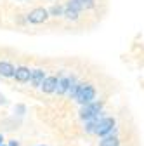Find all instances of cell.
Masks as SVG:
<instances>
[{"label":"cell","mask_w":144,"mask_h":146,"mask_svg":"<svg viewBox=\"0 0 144 146\" xmlns=\"http://www.w3.org/2000/svg\"><path fill=\"white\" fill-rule=\"evenodd\" d=\"M16 110H17V111H19V115H23V111H24V106H16Z\"/></svg>","instance_id":"e0dca14e"},{"label":"cell","mask_w":144,"mask_h":146,"mask_svg":"<svg viewBox=\"0 0 144 146\" xmlns=\"http://www.w3.org/2000/svg\"><path fill=\"white\" fill-rule=\"evenodd\" d=\"M5 103H7V101H5V98H4L2 94H0V104H5Z\"/></svg>","instance_id":"ac0fdd59"},{"label":"cell","mask_w":144,"mask_h":146,"mask_svg":"<svg viewBox=\"0 0 144 146\" xmlns=\"http://www.w3.org/2000/svg\"><path fill=\"white\" fill-rule=\"evenodd\" d=\"M80 4L83 5V9H92V7L96 5L94 0H80Z\"/></svg>","instance_id":"9a60e30c"},{"label":"cell","mask_w":144,"mask_h":146,"mask_svg":"<svg viewBox=\"0 0 144 146\" xmlns=\"http://www.w3.org/2000/svg\"><path fill=\"white\" fill-rule=\"evenodd\" d=\"M47 12H49V16H52V17H59V16H63L64 7H63V5H52L50 9H47Z\"/></svg>","instance_id":"4fadbf2b"},{"label":"cell","mask_w":144,"mask_h":146,"mask_svg":"<svg viewBox=\"0 0 144 146\" xmlns=\"http://www.w3.org/2000/svg\"><path fill=\"white\" fill-rule=\"evenodd\" d=\"M101 110H102V101H94L90 104H85L80 108V118L83 122H89V120H94V118H99L101 117Z\"/></svg>","instance_id":"7a4b0ae2"},{"label":"cell","mask_w":144,"mask_h":146,"mask_svg":"<svg viewBox=\"0 0 144 146\" xmlns=\"http://www.w3.org/2000/svg\"><path fill=\"white\" fill-rule=\"evenodd\" d=\"M45 80V71L37 68V70H31V77H30V82H31V87H42Z\"/></svg>","instance_id":"8992f818"},{"label":"cell","mask_w":144,"mask_h":146,"mask_svg":"<svg viewBox=\"0 0 144 146\" xmlns=\"http://www.w3.org/2000/svg\"><path fill=\"white\" fill-rule=\"evenodd\" d=\"M75 99H77V103L82 104V106L94 103V101H96V87H94L92 84H82V87H80V90L77 92Z\"/></svg>","instance_id":"3957f363"},{"label":"cell","mask_w":144,"mask_h":146,"mask_svg":"<svg viewBox=\"0 0 144 146\" xmlns=\"http://www.w3.org/2000/svg\"><path fill=\"white\" fill-rule=\"evenodd\" d=\"M56 85H57V78L56 77H45V80H44L40 89L45 94H52V92H56Z\"/></svg>","instance_id":"52a82bcc"},{"label":"cell","mask_w":144,"mask_h":146,"mask_svg":"<svg viewBox=\"0 0 144 146\" xmlns=\"http://www.w3.org/2000/svg\"><path fill=\"white\" fill-rule=\"evenodd\" d=\"M80 87H82V84H80V82H77V78L71 77V78H69V89H68V94H69L71 98H75V96H77V92L80 90Z\"/></svg>","instance_id":"30bf717a"},{"label":"cell","mask_w":144,"mask_h":146,"mask_svg":"<svg viewBox=\"0 0 144 146\" xmlns=\"http://www.w3.org/2000/svg\"><path fill=\"white\" fill-rule=\"evenodd\" d=\"M26 19H28V23H31V25H42V23H45V21L49 19V12H47V9H44V7H37V9H33V11L26 16Z\"/></svg>","instance_id":"277c9868"},{"label":"cell","mask_w":144,"mask_h":146,"mask_svg":"<svg viewBox=\"0 0 144 146\" xmlns=\"http://www.w3.org/2000/svg\"><path fill=\"white\" fill-rule=\"evenodd\" d=\"M14 64H11L9 61H0V77H5V78H12L14 77Z\"/></svg>","instance_id":"ba28073f"},{"label":"cell","mask_w":144,"mask_h":146,"mask_svg":"<svg viewBox=\"0 0 144 146\" xmlns=\"http://www.w3.org/2000/svg\"><path fill=\"white\" fill-rule=\"evenodd\" d=\"M78 14H80V12L69 9V7H64V12H63V16L66 17V19H69V21H77V19H78Z\"/></svg>","instance_id":"7c38bea8"},{"label":"cell","mask_w":144,"mask_h":146,"mask_svg":"<svg viewBox=\"0 0 144 146\" xmlns=\"http://www.w3.org/2000/svg\"><path fill=\"white\" fill-rule=\"evenodd\" d=\"M96 136L108 137V136H116V122L113 117H101L96 123Z\"/></svg>","instance_id":"6da1fadb"},{"label":"cell","mask_w":144,"mask_h":146,"mask_svg":"<svg viewBox=\"0 0 144 146\" xmlns=\"http://www.w3.org/2000/svg\"><path fill=\"white\" fill-rule=\"evenodd\" d=\"M66 7H69V9H73V11H77V12H80V11L83 9V5L80 4V0H69V2L66 4Z\"/></svg>","instance_id":"5bb4252c"},{"label":"cell","mask_w":144,"mask_h":146,"mask_svg":"<svg viewBox=\"0 0 144 146\" xmlns=\"http://www.w3.org/2000/svg\"><path fill=\"white\" fill-rule=\"evenodd\" d=\"M30 77H31V70L26 68V66H17L16 71H14V78L17 82H21V84L30 82Z\"/></svg>","instance_id":"5b68a950"},{"label":"cell","mask_w":144,"mask_h":146,"mask_svg":"<svg viewBox=\"0 0 144 146\" xmlns=\"http://www.w3.org/2000/svg\"><path fill=\"white\" fill-rule=\"evenodd\" d=\"M7 146H19V143H17V141H16V139H11V141H9V144H7Z\"/></svg>","instance_id":"2e32d148"},{"label":"cell","mask_w":144,"mask_h":146,"mask_svg":"<svg viewBox=\"0 0 144 146\" xmlns=\"http://www.w3.org/2000/svg\"><path fill=\"white\" fill-rule=\"evenodd\" d=\"M2 144H4V136L0 134V146H2Z\"/></svg>","instance_id":"d6986e66"},{"label":"cell","mask_w":144,"mask_h":146,"mask_svg":"<svg viewBox=\"0 0 144 146\" xmlns=\"http://www.w3.org/2000/svg\"><path fill=\"white\" fill-rule=\"evenodd\" d=\"M99 146H120V139L116 136H108V137H102Z\"/></svg>","instance_id":"8fae6325"},{"label":"cell","mask_w":144,"mask_h":146,"mask_svg":"<svg viewBox=\"0 0 144 146\" xmlns=\"http://www.w3.org/2000/svg\"><path fill=\"white\" fill-rule=\"evenodd\" d=\"M68 89H69V77H59L57 85H56V92L59 96H64V94H68Z\"/></svg>","instance_id":"9c48e42d"},{"label":"cell","mask_w":144,"mask_h":146,"mask_svg":"<svg viewBox=\"0 0 144 146\" xmlns=\"http://www.w3.org/2000/svg\"><path fill=\"white\" fill-rule=\"evenodd\" d=\"M2 146H7V144H2Z\"/></svg>","instance_id":"ffe728a7"}]
</instances>
